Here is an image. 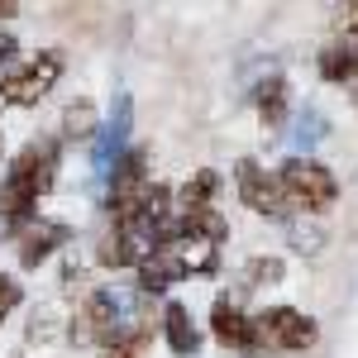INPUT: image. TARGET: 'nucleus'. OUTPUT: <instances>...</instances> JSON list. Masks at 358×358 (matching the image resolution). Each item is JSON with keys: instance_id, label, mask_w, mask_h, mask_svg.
Returning a JSON list of instances; mask_svg holds the SVG:
<instances>
[{"instance_id": "16", "label": "nucleus", "mask_w": 358, "mask_h": 358, "mask_svg": "<svg viewBox=\"0 0 358 358\" xmlns=\"http://www.w3.org/2000/svg\"><path fill=\"white\" fill-rule=\"evenodd\" d=\"M20 301H24V287H20L10 273H0V320H5V315H10Z\"/></svg>"}, {"instance_id": "10", "label": "nucleus", "mask_w": 358, "mask_h": 358, "mask_svg": "<svg viewBox=\"0 0 358 358\" xmlns=\"http://www.w3.org/2000/svg\"><path fill=\"white\" fill-rule=\"evenodd\" d=\"M163 339H167V349H172L177 358H192L196 349H201V330H196L192 306H182V301L163 306Z\"/></svg>"}, {"instance_id": "2", "label": "nucleus", "mask_w": 358, "mask_h": 358, "mask_svg": "<svg viewBox=\"0 0 358 358\" xmlns=\"http://www.w3.org/2000/svg\"><path fill=\"white\" fill-rule=\"evenodd\" d=\"M277 187L287 196V210L292 215H325L334 201H339V177L320 158H287L277 167Z\"/></svg>"}, {"instance_id": "6", "label": "nucleus", "mask_w": 358, "mask_h": 358, "mask_svg": "<svg viewBox=\"0 0 358 358\" xmlns=\"http://www.w3.org/2000/svg\"><path fill=\"white\" fill-rule=\"evenodd\" d=\"M129 129H134V101H129V96H115L110 120H106V124L96 129V138H91V163H96L101 177H110L115 163L129 153Z\"/></svg>"}, {"instance_id": "5", "label": "nucleus", "mask_w": 358, "mask_h": 358, "mask_svg": "<svg viewBox=\"0 0 358 358\" xmlns=\"http://www.w3.org/2000/svg\"><path fill=\"white\" fill-rule=\"evenodd\" d=\"M234 192H239V201H244L253 215L282 220V224L292 220L287 196H282V187H277V172H268L258 158H239V163H234Z\"/></svg>"}, {"instance_id": "14", "label": "nucleus", "mask_w": 358, "mask_h": 358, "mask_svg": "<svg viewBox=\"0 0 358 358\" xmlns=\"http://www.w3.org/2000/svg\"><path fill=\"white\" fill-rule=\"evenodd\" d=\"M282 258H268V253H258V258H248L244 268H239V292H263V287H277L282 282Z\"/></svg>"}, {"instance_id": "8", "label": "nucleus", "mask_w": 358, "mask_h": 358, "mask_svg": "<svg viewBox=\"0 0 358 358\" xmlns=\"http://www.w3.org/2000/svg\"><path fill=\"white\" fill-rule=\"evenodd\" d=\"M210 334H215V344L224 349H234V354H253V315H248L239 296H215L210 306Z\"/></svg>"}, {"instance_id": "15", "label": "nucleus", "mask_w": 358, "mask_h": 358, "mask_svg": "<svg viewBox=\"0 0 358 358\" xmlns=\"http://www.w3.org/2000/svg\"><path fill=\"white\" fill-rule=\"evenodd\" d=\"M96 110L86 106V101H77L72 110H67V120H62V138H96Z\"/></svg>"}, {"instance_id": "20", "label": "nucleus", "mask_w": 358, "mask_h": 358, "mask_svg": "<svg viewBox=\"0 0 358 358\" xmlns=\"http://www.w3.org/2000/svg\"><path fill=\"white\" fill-rule=\"evenodd\" d=\"M10 15H15V5H10V0H0V20H10Z\"/></svg>"}, {"instance_id": "9", "label": "nucleus", "mask_w": 358, "mask_h": 358, "mask_svg": "<svg viewBox=\"0 0 358 358\" xmlns=\"http://www.w3.org/2000/svg\"><path fill=\"white\" fill-rule=\"evenodd\" d=\"M15 239H20V268H38V263H48L57 248L72 239V229H67L62 220H48V215H38V220H29L24 229L15 234Z\"/></svg>"}, {"instance_id": "1", "label": "nucleus", "mask_w": 358, "mask_h": 358, "mask_svg": "<svg viewBox=\"0 0 358 358\" xmlns=\"http://www.w3.org/2000/svg\"><path fill=\"white\" fill-rule=\"evenodd\" d=\"M57 158H62V143L57 138H34L15 153V163L0 182V224L10 234H20L29 220H38V201L53 192L57 177Z\"/></svg>"}, {"instance_id": "21", "label": "nucleus", "mask_w": 358, "mask_h": 358, "mask_svg": "<svg viewBox=\"0 0 358 358\" xmlns=\"http://www.w3.org/2000/svg\"><path fill=\"white\" fill-rule=\"evenodd\" d=\"M0 153H5V134H0Z\"/></svg>"}, {"instance_id": "18", "label": "nucleus", "mask_w": 358, "mask_h": 358, "mask_svg": "<svg viewBox=\"0 0 358 358\" xmlns=\"http://www.w3.org/2000/svg\"><path fill=\"white\" fill-rule=\"evenodd\" d=\"M15 53H20V43H15V34H5V29H0V77H5V72L15 67Z\"/></svg>"}, {"instance_id": "12", "label": "nucleus", "mask_w": 358, "mask_h": 358, "mask_svg": "<svg viewBox=\"0 0 358 358\" xmlns=\"http://www.w3.org/2000/svg\"><path fill=\"white\" fill-rule=\"evenodd\" d=\"M315 67H320V77L334 82V86L358 82V53H354V48H344V43H325L320 57H315Z\"/></svg>"}, {"instance_id": "4", "label": "nucleus", "mask_w": 358, "mask_h": 358, "mask_svg": "<svg viewBox=\"0 0 358 358\" xmlns=\"http://www.w3.org/2000/svg\"><path fill=\"white\" fill-rule=\"evenodd\" d=\"M62 53L57 48H38L34 57H24V62H15L5 77H0V101L5 106H15V110H29V106H38L48 91L57 86V77H62Z\"/></svg>"}, {"instance_id": "13", "label": "nucleus", "mask_w": 358, "mask_h": 358, "mask_svg": "<svg viewBox=\"0 0 358 358\" xmlns=\"http://www.w3.org/2000/svg\"><path fill=\"white\" fill-rule=\"evenodd\" d=\"M220 187H224L220 172H215V167H201V172H192V182L172 196V201H177V210H201V206H215Z\"/></svg>"}, {"instance_id": "3", "label": "nucleus", "mask_w": 358, "mask_h": 358, "mask_svg": "<svg viewBox=\"0 0 358 358\" xmlns=\"http://www.w3.org/2000/svg\"><path fill=\"white\" fill-rule=\"evenodd\" d=\"M320 344V320L296 306H268L253 315V354H306Z\"/></svg>"}, {"instance_id": "7", "label": "nucleus", "mask_w": 358, "mask_h": 358, "mask_svg": "<svg viewBox=\"0 0 358 358\" xmlns=\"http://www.w3.org/2000/svg\"><path fill=\"white\" fill-rule=\"evenodd\" d=\"M148 182H153V177H148V148H143V143H129V153L115 163L110 192H106V210H110V220H120L138 196L148 192Z\"/></svg>"}, {"instance_id": "11", "label": "nucleus", "mask_w": 358, "mask_h": 358, "mask_svg": "<svg viewBox=\"0 0 358 358\" xmlns=\"http://www.w3.org/2000/svg\"><path fill=\"white\" fill-rule=\"evenodd\" d=\"M253 106H258V120H263L268 129H282V124H287V110H292V86H287V77H282V72L263 77L258 91H253Z\"/></svg>"}, {"instance_id": "17", "label": "nucleus", "mask_w": 358, "mask_h": 358, "mask_svg": "<svg viewBox=\"0 0 358 358\" xmlns=\"http://www.w3.org/2000/svg\"><path fill=\"white\" fill-rule=\"evenodd\" d=\"M339 34H344L339 43H344V48H354V53H358V5H349V10L339 15Z\"/></svg>"}, {"instance_id": "19", "label": "nucleus", "mask_w": 358, "mask_h": 358, "mask_svg": "<svg viewBox=\"0 0 358 358\" xmlns=\"http://www.w3.org/2000/svg\"><path fill=\"white\" fill-rule=\"evenodd\" d=\"M101 358H143L138 344H110V349H101Z\"/></svg>"}]
</instances>
